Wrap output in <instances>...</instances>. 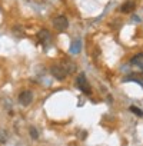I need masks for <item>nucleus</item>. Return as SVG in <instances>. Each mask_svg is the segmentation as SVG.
Returning a JSON list of instances; mask_svg holds the SVG:
<instances>
[{
    "label": "nucleus",
    "mask_w": 143,
    "mask_h": 146,
    "mask_svg": "<svg viewBox=\"0 0 143 146\" xmlns=\"http://www.w3.org/2000/svg\"><path fill=\"white\" fill-rule=\"evenodd\" d=\"M134 7H136V2H134V0H126V2L122 5L120 10H122L123 13H130Z\"/></svg>",
    "instance_id": "5"
},
{
    "label": "nucleus",
    "mask_w": 143,
    "mask_h": 146,
    "mask_svg": "<svg viewBox=\"0 0 143 146\" xmlns=\"http://www.w3.org/2000/svg\"><path fill=\"white\" fill-rule=\"evenodd\" d=\"M50 73L57 79V80H64L66 76H67V72L63 66H59V64H54L50 67Z\"/></svg>",
    "instance_id": "2"
},
{
    "label": "nucleus",
    "mask_w": 143,
    "mask_h": 146,
    "mask_svg": "<svg viewBox=\"0 0 143 146\" xmlns=\"http://www.w3.org/2000/svg\"><path fill=\"white\" fill-rule=\"evenodd\" d=\"M53 26L57 30H66L69 27V20H67L66 16H56L53 19Z\"/></svg>",
    "instance_id": "3"
},
{
    "label": "nucleus",
    "mask_w": 143,
    "mask_h": 146,
    "mask_svg": "<svg viewBox=\"0 0 143 146\" xmlns=\"http://www.w3.org/2000/svg\"><path fill=\"white\" fill-rule=\"evenodd\" d=\"M76 83H77V88L83 93H86V95H90L92 93V88H90V85H89V82H87V79H86V76L83 75V73H80V75L77 76Z\"/></svg>",
    "instance_id": "1"
},
{
    "label": "nucleus",
    "mask_w": 143,
    "mask_h": 146,
    "mask_svg": "<svg viewBox=\"0 0 143 146\" xmlns=\"http://www.w3.org/2000/svg\"><path fill=\"white\" fill-rule=\"evenodd\" d=\"M19 102L23 105V106H29L32 102H33V93L30 90H23L20 95H19Z\"/></svg>",
    "instance_id": "4"
},
{
    "label": "nucleus",
    "mask_w": 143,
    "mask_h": 146,
    "mask_svg": "<svg viewBox=\"0 0 143 146\" xmlns=\"http://www.w3.org/2000/svg\"><path fill=\"white\" fill-rule=\"evenodd\" d=\"M130 112H133V113H136V115H139V116H143V112H142L140 109H137L136 106H130Z\"/></svg>",
    "instance_id": "9"
},
{
    "label": "nucleus",
    "mask_w": 143,
    "mask_h": 146,
    "mask_svg": "<svg viewBox=\"0 0 143 146\" xmlns=\"http://www.w3.org/2000/svg\"><path fill=\"white\" fill-rule=\"evenodd\" d=\"M30 135H32L33 139H37V137H39V133H37V130H36L34 127H30Z\"/></svg>",
    "instance_id": "10"
},
{
    "label": "nucleus",
    "mask_w": 143,
    "mask_h": 146,
    "mask_svg": "<svg viewBox=\"0 0 143 146\" xmlns=\"http://www.w3.org/2000/svg\"><path fill=\"white\" fill-rule=\"evenodd\" d=\"M37 36H39V40H40L42 43H47L49 39H50V33H49L47 30H40Z\"/></svg>",
    "instance_id": "8"
},
{
    "label": "nucleus",
    "mask_w": 143,
    "mask_h": 146,
    "mask_svg": "<svg viewBox=\"0 0 143 146\" xmlns=\"http://www.w3.org/2000/svg\"><path fill=\"white\" fill-rule=\"evenodd\" d=\"M80 50H82V40L80 39H76V40L72 42V44H70V53L72 54H77V53H80Z\"/></svg>",
    "instance_id": "6"
},
{
    "label": "nucleus",
    "mask_w": 143,
    "mask_h": 146,
    "mask_svg": "<svg viewBox=\"0 0 143 146\" xmlns=\"http://www.w3.org/2000/svg\"><path fill=\"white\" fill-rule=\"evenodd\" d=\"M130 63H132L133 66L139 67V69H143V53H139V54L133 56L132 60H130Z\"/></svg>",
    "instance_id": "7"
}]
</instances>
